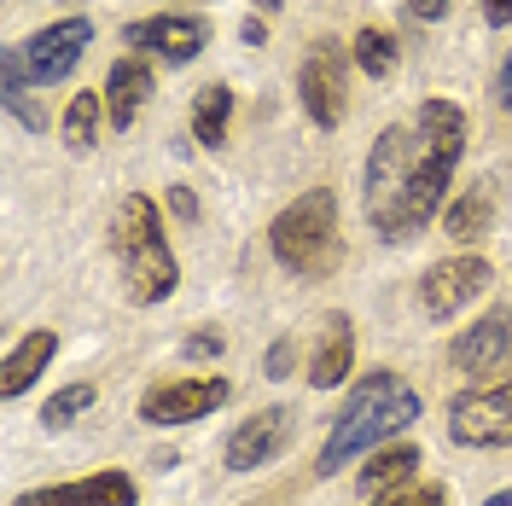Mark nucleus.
Wrapping results in <instances>:
<instances>
[{
    "instance_id": "0eeeda50",
    "label": "nucleus",
    "mask_w": 512,
    "mask_h": 506,
    "mask_svg": "<svg viewBox=\"0 0 512 506\" xmlns=\"http://www.w3.org/2000/svg\"><path fill=\"white\" fill-rule=\"evenodd\" d=\"M227 402V379H169V384H152L146 390V425H192L204 413H216Z\"/></svg>"
},
{
    "instance_id": "9d476101",
    "label": "nucleus",
    "mask_w": 512,
    "mask_h": 506,
    "mask_svg": "<svg viewBox=\"0 0 512 506\" xmlns=\"http://www.w3.org/2000/svg\"><path fill=\"white\" fill-rule=\"evenodd\" d=\"M12 506H134V477L128 472H94L82 483H53V489H30Z\"/></svg>"
},
{
    "instance_id": "393cba45",
    "label": "nucleus",
    "mask_w": 512,
    "mask_h": 506,
    "mask_svg": "<svg viewBox=\"0 0 512 506\" xmlns=\"http://www.w3.org/2000/svg\"><path fill=\"white\" fill-rule=\"evenodd\" d=\"M262 373H268V379H286V373H291V338H280V344L268 349V361H262Z\"/></svg>"
},
{
    "instance_id": "c85d7f7f",
    "label": "nucleus",
    "mask_w": 512,
    "mask_h": 506,
    "mask_svg": "<svg viewBox=\"0 0 512 506\" xmlns=\"http://www.w3.org/2000/svg\"><path fill=\"white\" fill-rule=\"evenodd\" d=\"M408 12H414V18H443L448 0H408Z\"/></svg>"
},
{
    "instance_id": "5701e85b",
    "label": "nucleus",
    "mask_w": 512,
    "mask_h": 506,
    "mask_svg": "<svg viewBox=\"0 0 512 506\" xmlns=\"http://www.w3.org/2000/svg\"><path fill=\"white\" fill-rule=\"evenodd\" d=\"M94 128H99V99L94 94H76L70 111H64V146H94Z\"/></svg>"
},
{
    "instance_id": "4468645a",
    "label": "nucleus",
    "mask_w": 512,
    "mask_h": 506,
    "mask_svg": "<svg viewBox=\"0 0 512 506\" xmlns=\"http://www.w3.org/2000/svg\"><path fill=\"white\" fill-rule=\"evenodd\" d=\"M355 367V332H350V315H326L320 326V344L309 355V384L315 390H332V384H344Z\"/></svg>"
},
{
    "instance_id": "ddd939ff",
    "label": "nucleus",
    "mask_w": 512,
    "mask_h": 506,
    "mask_svg": "<svg viewBox=\"0 0 512 506\" xmlns=\"http://www.w3.org/2000/svg\"><path fill=\"white\" fill-rule=\"evenodd\" d=\"M507 349H512V315L495 309V315L472 320L454 338V367L460 373H495V367H507Z\"/></svg>"
},
{
    "instance_id": "b1692460",
    "label": "nucleus",
    "mask_w": 512,
    "mask_h": 506,
    "mask_svg": "<svg viewBox=\"0 0 512 506\" xmlns=\"http://www.w3.org/2000/svg\"><path fill=\"white\" fill-rule=\"evenodd\" d=\"M373 506H443V489L437 483H408V489H396V495H384V501H373Z\"/></svg>"
},
{
    "instance_id": "6ab92c4d",
    "label": "nucleus",
    "mask_w": 512,
    "mask_h": 506,
    "mask_svg": "<svg viewBox=\"0 0 512 506\" xmlns=\"http://www.w3.org/2000/svg\"><path fill=\"white\" fill-rule=\"evenodd\" d=\"M0 70H6V111H12L18 123L41 128V123H47V111H41V105H30V64H24V53H6V59H0Z\"/></svg>"
},
{
    "instance_id": "1a4fd4ad",
    "label": "nucleus",
    "mask_w": 512,
    "mask_h": 506,
    "mask_svg": "<svg viewBox=\"0 0 512 506\" xmlns=\"http://www.w3.org/2000/svg\"><path fill=\"white\" fill-rule=\"evenodd\" d=\"M286 443H291V408H262L227 437L222 460L233 466V472H256L262 460H274Z\"/></svg>"
},
{
    "instance_id": "423d86ee",
    "label": "nucleus",
    "mask_w": 512,
    "mask_h": 506,
    "mask_svg": "<svg viewBox=\"0 0 512 506\" xmlns=\"http://www.w3.org/2000/svg\"><path fill=\"white\" fill-rule=\"evenodd\" d=\"M448 437L460 448H507L512 443V384L454 396V408H448Z\"/></svg>"
},
{
    "instance_id": "4be33fe9",
    "label": "nucleus",
    "mask_w": 512,
    "mask_h": 506,
    "mask_svg": "<svg viewBox=\"0 0 512 506\" xmlns=\"http://www.w3.org/2000/svg\"><path fill=\"white\" fill-rule=\"evenodd\" d=\"M355 64H361L367 76H390V70H396V41L384 30H361L355 35Z\"/></svg>"
},
{
    "instance_id": "412c9836",
    "label": "nucleus",
    "mask_w": 512,
    "mask_h": 506,
    "mask_svg": "<svg viewBox=\"0 0 512 506\" xmlns=\"http://www.w3.org/2000/svg\"><path fill=\"white\" fill-rule=\"evenodd\" d=\"M478 233H489V198L466 192L460 204H448V239H478Z\"/></svg>"
},
{
    "instance_id": "f03ea898",
    "label": "nucleus",
    "mask_w": 512,
    "mask_h": 506,
    "mask_svg": "<svg viewBox=\"0 0 512 506\" xmlns=\"http://www.w3.org/2000/svg\"><path fill=\"white\" fill-rule=\"evenodd\" d=\"M414 419H419V390L414 384L396 379V373H373V379L350 396V408L338 413L332 437H326V448H320V477L344 472L350 460H367L373 448H384L396 431H408Z\"/></svg>"
},
{
    "instance_id": "7ed1b4c3",
    "label": "nucleus",
    "mask_w": 512,
    "mask_h": 506,
    "mask_svg": "<svg viewBox=\"0 0 512 506\" xmlns=\"http://www.w3.org/2000/svg\"><path fill=\"white\" fill-rule=\"evenodd\" d=\"M111 245H117V262H123V274H128L134 303H163V297L175 291L181 268H175V256H169V239H163V222H158V210H152V198L134 192V198L117 204Z\"/></svg>"
},
{
    "instance_id": "a211bd4d",
    "label": "nucleus",
    "mask_w": 512,
    "mask_h": 506,
    "mask_svg": "<svg viewBox=\"0 0 512 506\" xmlns=\"http://www.w3.org/2000/svg\"><path fill=\"white\" fill-rule=\"evenodd\" d=\"M227 117H233V94H227V88H204L198 105H192V134H198V146H222Z\"/></svg>"
},
{
    "instance_id": "20e7f679",
    "label": "nucleus",
    "mask_w": 512,
    "mask_h": 506,
    "mask_svg": "<svg viewBox=\"0 0 512 506\" xmlns=\"http://www.w3.org/2000/svg\"><path fill=\"white\" fill-rule=\"evenodd\" d=\"M268 245L286 262L291 274H332L338 256H344V239H338V198L332 187H315L303 198H291L286 210L268 227Z\"/></svg>"
},
{
    "instance_id": "aec40b11",
    "label": "nucleus",
    "mask_w": 512,
    "mask_h": 506,
    "mask_svg": "<svg viewBox=\"0 0 512 506\" xmlns=\"http://www.w3.org/2000/svg\"><path fill=\"white\" fill-rule=\"evenodd\" d=\"M99 402V390L94 384H70V390H59V396H47V408H41V425L47 431H64V425H76L82 413Z\"/></svg>"
},
{
    "instance_id": "bb28decb",
    "label": "nucleus",
    "mask_w": 512,
    "mask_h": 506,
    "mask_svg": "<svg viewBox=\"0 0 512 506\" xmlns=\"http://www.w3.org/2000/svg\"><path fill=\"white\" fill-rule=\"evenodd\" d=\"M169 210H175L181 222H192V216H198V198H192L187 187H175V192H169Z\"/></svg>"
},
{
    "instance_id": "f3484780",
    "label": "nucleus",
    "mask_w": 512,
    "mask_h": 506,
    "mask_svg": "<svg viewBox=\"0 0 512 506\" xmlns=\"http://www.w3.org/2000/svg\"><path fill=\"white\" fill-rule=\"evenodd\" d=\"M146 94H152V70H146V64L140 59H117L111 64V123L117 128H128L134 123V111H140V105H146Z\"/></svg>"
},
{
    "instance_id": "2f4dec72",
    "label": "nucleus",
    "mask_w": 512,
    "mask_h": 506,
    "mask_svg": "<svg viewBox=\"0 0 512 506\" xmlns=\"http://www.w3.org/2000/svg\"><path fill=\"white\" fill-rule=\"evenodd\" d=\"M251 6H262V12H274V6H280V0H251Z\"/></svg>"
},
{
    "instance_id": "9b49d317",
    "label": "nucleus",
    "mask_w": 512,
    "mask_h": 506,
    "mask_svg": "<svg viewBox=\"0 0 512 506\" xmlns=\"http://www.w3.org/2000/svg\"><path fill=\"white\" fill-rule=\"evenodd\" d=\"M297 88H303V105H309V117H315L320 128L344 123V59H338L332 47H320V53L303 59Z\"/></svg>"
},
{
    "instance_id": "a878e982",
    "label": "nucleus",
    "mask_w": 512,
    "mask_h": 506,
    "mask_svg": "<svg viewBox=\"0 0 512 506\" xmlns=\"http://www.w3.org/2000/svg\"><path fill=\"white\" fill-rule=\"evenodd\" d=\"M210 355H222V338H216V332H198L187 344V361H210Z\"/></svg>"
},
{
    "instance_id": "f8f14e48",
    "label": "nucleus",
    "mask_w": 512,
    "mask_h": 506,
    "mask_svg": "<svg viewBox=\"0 0 512 506\" xmlns=\"http://www.w3.org/2000/svg\"><path fill=\"white\" fill-rule=\"evenodd\" d=\"M204 18H140V24H128V41L140 47V53H158L169 64H192L204 53Z\"/></svg>"
},
{
    "instance_id": "2eb2a0df",
    "label": "nucleus",
    "mask_w": 512,
    "mask_h": 506,
    "mask_svg": "<svg viewBox=\"0 0 512 506\" xmlns=\"http://www.w3.org/2000/svg\"><path fill=\"white\" fill-rule=\"evenodd\" d=\"M414 477H419V448L390 443V448H379V454L361 466V495H367V501H384V495L408 489Z\"/></svg>"
},
{
    "instance_id": "cd10ccee",
    "label": "nucleus",
    "mask_w": 512,
    "mask_h": 506,
    "mask_svg": "<svg viewBox=\"0 0 512 506\" xmlns=\"http://www.w3.org/2000/svg\"><path fill=\"white\" fill-rule=\"evenodd\" d=\"M483 18L489 24H512V0H483Z\"/></svg>"
},
{
    "instance_id": "c756f323",
    "label": "nucleus",
    "mask_w": 512,
    "mask_h": 506,
    "mask_svg": "<svg viewBox=\"0 0 512 506\" xmlns=\"http://www.w3.org/2000/svg\"><path fill=\"white\" fill-rule=\"evenodd\" d=\"M495 94H501V105L512 111V53H507V64H501V88H495Z\"/></svg>"
},
{
    "instance_id": "39448f33",
    "label": "nucleus",
    "mask_w": 512,
    "mask_h": 506,
    "mask_svg": "<svg viewBox=\"0 0 512 506\" xmlns=\"http://www.w3.org/2000/svg\"><path fill=\"white\" fill-rule=\"evenodd\" d=\"M489 262L483 256H448V262H431L425 280H419V309L431 320H454L460 309H472L483 291H489Z\"/></svg>"
},
{
    "instance_id": "f257e3e1",
    "label": "nucleus",
    "mask_w": 512,
    "mask_h": 506,
    "mask_svg": "<svg viewBox=\"0 0 512 506\" xmlns=\"http://www.w3.org/2000/svg\"><path fill=\"white\" fill-rule=\"evenodd\" d=\"M466 146V117L448 99H425L414 128H384L367 158V216L384 239H408L437 216L448 192V175Z\"/></svg>"
},
{
    "instance_id": "dca6fc26",
    "label": "nucleus",
    "mask_w": 512,
    "mask_h": 506,
    "mask_svg": "<svg viewBox=\"0 0 512 506\" xmlns=\"http://www.w3.org/2000/svg\"><path fill=\"white\" fill-rule=\"evenodd\" d=\"M53 349H59V338H53V332H30L24 344H18L12 355H6V373H0V390H6V396H24V390H30L35 379H41V367L53 361Z\"/></svg>"
},
{
    "instance_id": "7c9ffc66",
    "label": "nucleus",
    "mask_w": 512,
    "mask_h": 506,
    "mask_svg": "<svg viewBox=\"0 0 512 506\" xmlns=\"http://www.w3.org/2000/svg\"><path fill=\"white\" fill-rule=\"evenodd\" d=\"M483 506H512V489H501V495H489Z\"/></svg>"
},
{
    "instance_id": "6e6552de",
    "label": "nucleus",
    "mask_w": 512,
    "mask_h": 506,
    "mask_svg": "<svg viewBox=\"0 0 512 506\" xmlns=\"http://www.w3.org/2000/svg\"><path fill=\"white\" fill-rule=\"evenodd\" d=\"M88 41H94L88 18H64V24H47L41 35H30V41H24L30 82H35V88H53V82H64V76L76 70V59H82V47H88Z\"/></svg>"
}]
</instances>
